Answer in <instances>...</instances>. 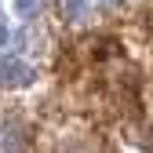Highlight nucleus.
<instances>
[{"instance_id":"f03ea898","label":"nucleus","mask_w":153,"mask_h":153,"mask_svg":"<svg viewBox=\"0 0 153 153\" xmlns=\"http://www.w3.org/2000/svg\"><path fill=\"white\" fill-rule=\"evenodd\" d=\"M62 15L69 22H84L91 15V0H62Z\"/></svg>"},{"instance_id":"7ed1b4c3","label":"nucleus","mask_w":153,"mask_h":153,"mask_svg":"<svg viewBox=\"0 0 153 153\" xmlns=\"http://www.w3.org/2000/svg\"><path fill=\"white\" fill-rule=\"evenodd\" d=\"M11 7L18 18H33L36 11H40V0H11Z\"/></svg>"},{"instance_id":"20e7f679","label":"nucleus","mask_w":153,"mask_h":153,"mask_svg":"<svg viewBox=\"0 0 153 153\" xmlns=\"http://www.w3.org/2000/svg\"><path fill=\"white\" fill-rule=\"evenodd\" d=\"M4 153H22V146H18V135L15 131H4V146H0Z\"/></svg>"},{"instance_id":"f257e3e1","label":"nucleus","mask_w":153,"mask_h":153,"mask_svg":"<svg viewBox=\"0 0 153 153\" xmlns=\"http://www.w3.org/2000/svg\"><path fill=\"white\" fill-rule=\"evenodd\" d=\"M33 76H36V69L29 62H22L18 55H0V84L4 88H26V84H33Z\"/></svg>"},{"instance_id":"423d86ee","label":"nucleus","mask_w":153,"mask_h":153,"mask_svg":"<svg viewBox=\"0 0 153 153\" xmlns=\"http://www.w3.org/2000/svg\"><path fill=\"white\" fill-rule=\"evenodd\" d=\"M66 153H99V149H91V146H76V149H66Z\"/></svg>"},{"instance_id":"0eeeda50","label":"nucleus","mask_w":153,"mask_h":153,"mask_svg":"<svg viewBox=\"0 0 153 153\" xmlns=\"http://www.w3.org/2000/svg\"><path fill=\"white\" fill-rule=\"evenodd\" d=\"M99 4H120V0H99Z\"/></svg>"},{"instance_id":"39448f33","label":"nucleus","mask_w":153,"mask_h":153,"mask_svg":"<svg viewBox=\"0 0 153 153\" xmlns=\"http://www.w3.org/2000/svg\"><path fill=\"white\" fill-rule=\"evenodd\" d=\"M11 40V29H7V22H4V18H0V48H4Z\"/></svg>"}]
</instances>
